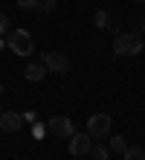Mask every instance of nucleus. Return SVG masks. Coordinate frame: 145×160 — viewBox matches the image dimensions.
I'll return each instance as SVG.
<instances>
[{"label":"nucleus","instance_id":"obj_1","mask_svg":"<svg viewBox=\"0 0 145 160\" xmlns=\"http://www.w3.org/2000/svg\"><path fill=\"white\" fill-rule=\"evenodd\" d=\"M145 50V41H142V35L139 32H116V38H113V55H119V58H125V55H137Z\"/></svg>","mask_w":145,"mask_h":160},{"label":"nucleus","instance_id":"obj_2","mask_svg":"<svg viewBox=\"0 0 145 160\" xmlns=\"http://www.w3.org/2000/svg\"><path fill=\"white\" fill-rule=\"evenodd\" d=\"M6 41H9V47H12V52L15 55H32V50H35V44H32V35H29L26 29H12L6 35Z\"/></svg>","mask_w":145,"mask_h":160},{"label":"nucleus","instance_id":"obj_3","mask_svg":"<svg viewBox=\"0 0 145 160\" xmlns=\"http://www.w3.org/2000/svg\"><path fill=\"white\" fill-rule=\"evenodd\" d=\"M110 125L113 122H110L108 114H93L90 119H87V134H90L93 140H104L110 134Z\"/></svg>","mask_w":145,"mask_h":160},{"label":"nucleus","instance_id":"obj_4","mask_svg":"<svg viewBox=\"0 0 145 160\" xmlns=\"http://www.w3.org/2000/svg\"><path fill=\"white\" fill-rule=\"evenodd\" d=\"M46 131H50L52 137H58V140H70L75 134V125H73L70 117H52L46 122Z\"/></svg>","mask_w":145,"mask_h":160},{"label":"nucleus","instance_id":"obj_5","mask_svg":"<svg viewBox=\"0 0 145 160\" xmlns=\"http://www.w3.org/2000/svg\"><path fill=\"white\" fill-rule=\"evenodd\" d=\"M41 61L46 64V70L50 73H58V76H64V73H70V58H67L64 52H44L41 55Z\"/></svg>","mask_w":145,"mask_h":160},{"label":"nucleus","instance_id":"obj_6","mask_svg":"<svg viewBox=\"0 0 145 160\" xmlns=\"http://www.w3.org/2000/svg\"><path fill=\"white\" fill-rule=\"evenodd\" d=\"M93 143H96V140L87 134V131H84V134H81V131H75V134L70 137V154H73V157H84V154H90Z\"/></svg>","mask_w":145,"mask_h":160},{"label":"nucleus","instance_id":"obj_7","mask_svg":"<svg viewBox=\"0 0 145 160\" xmlns=\"http://www.w3.org/2000/svg\"><path fill=\"white\" fill-rule=\"evenodd\" d=\"M23 114H17V111H3L0 114V128L6 131V134H15V131H21L23 128Z\"/></svg>","mask_w":145,"mask_h":160},{"label":"nucleus","instance_id":"obj_8","mask_svg":"<svg viewBox=\"0 0 145 160\" xmlns=\"http://www.w3.org/2000/svg\"><path fill=\"white\" fill-rule=\"evenodd\" d=\"M46 73H50V70H46L44 61H32V64H26V67H23V79L26 82H41Z\"/></svg>","mask_w":145,"mask_h":160},{"label":"nucleus","instance_id":"obj_9","mask_svg":"<svg viewBox=\"0 0 145 160\" xmlns=\"http://www.w3.org/2000/svg\"><path fill=\"white\" fill-rule=\"evenodd\" d=\"M110 157V146H104L102 140H96L93 148H90V160H108Z\"/></svg>","mask_w":145,"mask_h":160},{"label":"nucleus","instance_id":"obj_10","mask_svg":"<svg viewBox=\"0 0 145 160\" xmlns=\"http://www.w3.org/2000/svg\"><path fill=\"white\" fill-rule=\"evenodd\" d=\"M125 160H145V148L142 146H128V152L122 154Z\"/></svg>","mask_w":145,"mask_h":160},{"label":"nucleus","instance_id":"obj_11","mask_svg":"<svg viewBox=\"0 0 145 160\" xmlns=\"http://www.w3.org/2000/svg\"><path fill=\"white\" fill-rule=\"evenodd\" d=\"M110 152H119V154L128 152V143H125V137H110Z\"/></svg>","mask_w":145,"mask_h":160},{"label":"nucleus","instance_id":"obj_12","mask_svg":"<svg viewBox=\"0 0 145 160\" xmlns=\"http://www.w3.org/2000/svg\"><path fill=\"white\" fill-rule=\"evenodd\" d=\"M93 23L99 26V29H108V26H110V18H108V12H96V15H93Z\"/></svg>","mask_w":145,"mask_h":160},{"label":"nucleus","instance_id":"obj_13","mask_svg":"<svg viewBox=\"0 0 145 160\" xmlns=\"http://www.w3.org/2000/svg\"><path fill=\"white\" fill-rule=\"evenodd\" d=\"M44 134H50V131H46V125H41V122H32V137H44Z\"/></svg>","mask_w":145,"mask_h":160},{"label":"nucleus","instance_id":"obj_14","mask_svg":"<svg viewBox=\"0 0 145 160\" xmlns=\"http://www.w3.org/2000/svg\"><path fill=\"white\" fill-rule=\"evenodd\" d=\"M38 9H41V12H52V9H55V0H41Z\"/></svg>","mask_w":145,"mask_h":160},{"label":"nucleus","instance_id":"obj_15","mask_svg":"<svg viewBox=\"0 0 145 160\" xmlns=\"http://www.w3.org/2000/svg\"><path fill=\"white\" fill-rule=\"evenodd\" d=\"M38 3H41V0H17L21 9H38Z\"/></svg>","mask_w":145,"mask_h":160},{"label":"nucleus","instance_id":"obj_16","mask_svg":"<svg viewBox=\"0 0 145 160\" xmlns=\"http://www.w3.org/2000/svg\"><path fill=\"white\" fill-rule=\"evenodd\" d=\"M0 35H9V18L0 12Z\"/></svg>","mask_w":145,"mask_h":160},{"label":"nucleus","instance_id":"obj_17","mask_svg":"<svg viewBox=\"0 0 145 160\" xmlns=\"http://www.w3.org/2000/svg\"><path fill=\"white\" fill-rule=\"evenodd\" d=\"M23 119H26V122H38V117H35V111H26V114H23Z\"/></svg>","mask_w":145,"mask_h":160},{"label":"nucleus","instance_id":"obj_18","mask_svg":"<svg viewBox=\"0 0 145 160\" xmlns=\"http://www.w3.org/2000/svg\"><path fill=\"white\" fill-rule=\"evenodd\" d=\"M6 44H9V41H3V38H0V50H3V47H6Z\"/></svg>","mask_w":145,"mask_h":160},{"label":"nucleus","instance_id":"obj_19","mask_svg":"<svg viewBox=\"0 0 145 160\" xmlns=\"http://www.w3.org/2000/svg\"><path fill=\"white\" fill-rule=\"evenodd\" d=\"M0 93H3V82H0Z\"/></svg>","mask_w":145,"mask_h":160},{"label":"nucleus","instance_id":"obj_20","mask_svg":"<svg viewBox=\"0 0 145 160\" xmlns=\"http://www.w3.org/2000/svg\"><path fill=\"white\" fill-rule=\"evenodd\" d=\"M0 114H3V105H0Z\"/></svg>","mask_w":145,"mask_h":160},{"label":"nucleus","instance_id":"obj_21","mask_svg":"<svg viewBox=\"0 0 145 160\" xmlns=\"http://www.w3.org/2000/svg\"><path fill=\"white\" fill-rule=\"evenodd\" d=\"M139 3H145V0H139Z\"/></svg>","mask_w":145,"mask_h":160}]
</instances>
